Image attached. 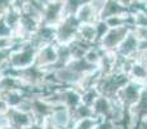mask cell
<instances>
[{
	"label": "cell",
	"mask_w": 147,
	"mask_h": 129,
	"mask_svg": "<svg viewBox=\"0 0 147 129\" xmlns=\"http://www.w3.org/2000/svg\"><path fill=\"white\" fill-rule=\"evenodd\" d=\"M36 49L30 44V41L16 44L14 48L10 51L8 66L14 70L22 71L35 65Z\"/></svg>",
	"instance_id": "1"
},
{
	"label": "cell",
	"mask_w": 147,
	"mask_h": 129,
	"mask_svg": "<svg viewBox=\"0 0 147 129\" xmlns=\"http://www.w3.org/2000/svg\"><path fill=\"white\" fill-rule=\"evenodd\" d=\"M80 23L75 16H66L62 22L56 27V43L62 45H69L78 38V31Z\"/></svg>",
	"instance_id": "2"
},
{
	"label": "cell",
	"mask_w": 147,
	"mask_h": 129,
	"mask_svg": "<svg viewBox=\"0 0 147 129\" xmlns=\"http://www.w3.org/2000/svg\"><path fill=\"white\" fill-rule=\"evenodd\" d=\"M130 31H133V28L128 27V26L117 27V28H109V31L105 34V36L99 40V43L97 45H99V48L103 52L116 53L117 48L124 41V39L127 38V35Z\"/></svg>",
	"instance_id": "3"
},
{
	"label": "cell",
	"mask_w": 147,
	"mask_h": 129,
	"mask_svg": "<svg viewBox=\"0 0 147 129\" xmlns=\"http://www.w3.org/2000/svg\"><path fill=\"white\" fill-rule=\"evenodd\" d=\"M146 88V85L137 81L129 80L121 89L119 91V93L116 94V98L123 106L127 110H130L141 98L143 89Z\"/></svg>",
	"instance_id": "4"
},
{
	"label": "cell",
	"mask_w": 147,
	"mask_h": 129,
	"mask_svg": "<svg viewBox=\"0 0 147 129\" xmlns=\"http://www.w3.org/2000/svg\"><path fill=\"white\" fill-rule=\"evenodd\" d=\"M65 17H66L65 1H62V0L45 1V7H44L43 10V18H41V25L57 27Z\"/></svg>",
	"instance_id": "5"
},
{
	"label": "cell",
	"mask_w": 147,
	"mask_h": 129,
	"mask_svg": "<svg viewBox=\"0 0 147 129\" xmlns=\"http://www.w3.org/2000/svg\"><path fill=\"white\" fill-rule=\"evenodd\" d=\"M57 62H58V56H57V44L56 43L44 45L43 48L36 51L35 66L41 68L43 71L54 70L57 66Z\"/></svg>",
	"instance_id": "6"
},
{
	"label": "cell",
	"mask_w": 147,
	"mask_h": 129,
	"mask_svg": "<svg viewBox=\"0 0 147 129\" xmlns=\"http://www.w3.org/2000/svg\"><path fill=\"white\" fill-rule=\"evenodd\" d=\"M140 53V40L136 36V34L133 31H130L127 35V38L124 39L120 47L117 48L116 54L123 58H132L136 59L137 58V54Z\"/></svg>",
	"instance_id": "7"
},
{
	"label": "cell",
	"mask_w": 147,
	"mask_h": 129,
	"mask_svg": "<svg viewBox=\"0 0 147 129\" xmlns=\"http://www.w3.org/2000/svg\"><path fill=\"white\" fill-rule=\"evenodd\" d=\"M51 120L57 125L59 129H71L72 127V114L71 110L67 109L65 105H57L52 107Z\"/></svg>",
	"instance_id": "8"
},
{
	"label": "cell",
	"mask_w": 147,
	"mask_h": 129,
	"mask_svg": "<svg viewBox=\"0 0 147 129\" xmlns=\"http://www.w3.org/2000/svg\"><path fill=\"white\" fill-rule=\"evenodd\" d=\"M75 17L80 25H96L101 20L99 13L93 8L90 1H84V4L76 12Z\"/></svg>",
	"instance_id": "9"
},
{
	"label": "cell",
	"mask_w": 147,
	"mask_h": 129,
	"mask_svg": "<svg viewBox=\"0 0 147 129\" xmlns=\"http://www.w3.org/2000/svg\"><path fill=\"white\" fill-rule=\"evenodd\" d=\"M93 115L98 120H111L112 112V102L111 98H107L105 96H99L98 99L92 106Z\"/></svg>",
	"instance_id": "10"
},
{
	"label": "cell",
	"mask_w": 147,
	"mask_h": 129,
	"mask_svg": "<svg viewBox=\"0 0 147 129\" xmlns=\"http://www.w3.org/2000/svg\"><path fill=\"white\" fill-rule=\"evenodd\" d=\"M7 114L13 129H27L32 123H35L32 114H25L16 109H9Z\"/></svg>",
	"instance_id": "11"
},
{
	"label": "cell",
	"mask_w": 147,
	"mask_h": 129,
	"mask_svg": "<svg viewBox=\"0 0 147 129\" xmlns=\"http://www.w3.org/2000/svg\"><path fill=\"white\" fill-rule=\"evenodd\" d=\"M61 97L62 105H65L71 111L81 103V93L76 88H72V86L71 88H62Z\"/></svg>",
	"instance_id": "12"
},
{
	"label": "cell",
	"mask_w": 147,
	"mask_h": 129,
	"mask_svg": "<svg viewBox=\"0 0 147 129\" xmlns=\"http://www.w3.org/2000/svg\"><path fill=\"white\" fill-rule=\"evenodd\" d=\"M127 12L128 9L124 7L123 1H119V0H106L105 1V8L101 13V20H106V18L114 17V16H121Z\"/></svg>",
	"instance_id": "13"
},
{
	"label": "cell",
	"mask_w": 147,
	"mask_h": 129,
	"mask_svg": "<svg viewBox=\"0 0 147 129\" xmlns=\"http://www.w3.org/2000/svg\"><path fill=\"white\" fill-rule=\"evenodd\" d=\"M0 98L7 103L9 109H16L20 106V103L26 98V93L23 89L21 91H12V92H4L0 93Z\"/></svg>",
	"instance_id": "14"
},
{
	"label": "cell",
	"mask_w": 147,
	"mask_h": 129,
	"mask_svg": "<svg viewBox=\"0 0 147 129\" xmlns=\"http://www.w3.org/2000/svg\"><path fill=\"white\" fill-rule=\"evenodd\" d=\"M25 89L22 80L14 76L9 75H3V78L0 79V93L4 92H12V91H21Z\"/></svg>",
	"instance_id": "15"
},
{
	"label": "cell",
	"mask_w": 147,
	"mask_h": 129,
	"mask_svg": "<svg viewBox=\"0 0 147 129\" xmlns=\"http://www.w3.org/2000/svg\"><path fill=\"white\" fill-rule=\"evenodd\" d=\"M78 39L90 44V45H97V31L94 25H80L78 31Z\"/></svg>",
	"instance_id": "16"
},
{
	"label": "cell",
	"mask_w": 147,
	"mask_h": 129,
	"mask_svg": "<svg viewBox=\"0 0 147 129\" xmlns=\"http://www.w3.org/2000/svg\"><path fill=\"white\" fill-rule=\"evenodd\" d=\"M103 53L105 52L99 48V45H92L89 48V51L85 53L84 56V59H85L88 63L96 66V67H99L102 62V57H103Z\"/></svg>",
	"instance_id": "17"
},
{
	"label": "cell",
	"mask_w": 147,
	"mask_h": 129,
	"mask_svg": "<svg viewBox=\"0 0 147 129\" xmlns=\"http://www.w3.org/2000/svg\"><path fill=\"white\" fill-rule=\"evenodd\" d=\"M99 96H101V94H99L98 89H97L96 86L84 89V91L81 92V103L85 105V106L92 107L94 105V102L98 99Z\"/></svg>",
	"instance_id": "18"
},
{
	"label": "cell",
	"mask_w": 147,
	"mask_h": 129,
	"mask_svg": "<svg viewBox=\"0 0 147 129\" xmlns=\"http://www.w3.org/2000/svg\"><path fill=\"white\" fill-rule=\"evenodd\" d=\"M72 114V120L76 122V120H81V119H89V118H94L93 115V110L92 107L85 106V105L80 103L76 109H74L71 111Z\"/></svg>",
	"instance_id": "19"
},
{
	"label": "cell",
	"mask_w": 147,
	"mask_h": 129,
	"mask_svg": "<svg viewBox=\"0 0 147 129\" xmlns=\"http://www.w3.org/2000/svg\"><path fill=\"white\" fill-rule=\"evenodd\" d=\"M21 17H22V14L18 13V12H16V10L12 9V7H10V9L3 16V20H4V22L7 23V26L10 28V30H14V28L20 25Z\"/></svg>",
	"instance_id": "20"
},
{
	"label": "cell",
	"mask_w": 147,
	"mask_h": 129,
	"mask_svg": "<svg viewBox=\"0 0 147 129\" xmlns=\"http://www.w3.org/2000/svg\"><path fill=\"white\" fill-rule=\"evenodd\" d=\"M99 120L96 118H89V119L76 120L72 123L71 129H96Z\"/></svg>",
	"instance_id": "21"
},
{
	"label": "cell",
	"mask_w": 147,
	"mask_h": 129,
	"mask_svg": "<svg viewBox=\"0 0 147 129\" xmlns=\"http://www.w3.org/2000/svg\"><path fill=\"white\" fill-rule=\"evenodd\" d=\"M133 16V26L134 28H146L147 27V12L137 13Z\"/></svg>",
	"instance_id": "22"
},
{
	"label": "cell",
	"mask_w": 147,
	"mask_h": 129,
	"mask_svg": "<svg viewBox=\"0 0 147 129\" xmlns=\"http://www.w3.org/2000/svg\"><path fill=\"white\" fill-rule=\"evenodd\" d=\"M12 35V30L7 26V23L4 22L3 17H0V38H4V36H10Z\"/></svg>",
	"instance_id": "23"
},
{
	"label": "cell",
	"mask_w": 147,
	"mask_h": 129,
	"mask_svg": "<svg viewBox=\"0 0 147 129\" xmlns=\"http://www.w3.org/2000/svg\"><path fill=\"white\" fill-rule=\"evenodd\" d=\"M96 129H116V127L111 120H99Z\"/></svg>",
	"instance_id": "24"
},
{
	"label": "cell",
	"mask_w": 147,
	"mask_h": 129,
	"mask_svg": "<svg viewBox=\"0 0 147 129\" xmlns=\"http://www.w3.org/2000/svg\"><path fill=\"white\" fill-rule=\"evenodd\" d=\"M9 53L8 51H0V68H4L8 66V59H9Z\"/></svg>",
	"instance_id": "25"
},
{
	"label": "cell",
	"mask_w": 147,
	"mask_h": 129,
	"mask_svg": "<svg viewBox=\"0 0 147 129\" xmlns=\"http://www.w3.org/2000/svg\"><path fill=\"white\" fill-rule=\"evenodd\" d=\"M10 120L8 118V114H0V129H7V128H10Z\"/></svg>",
	"instance_id": "26"
},
{
	"label": "cell",
	"mask_w": 147,
	"mask_h": 129,
	"mask_svg": "<svg viewBox=\"0 0 147 129\" xmlns=\"http://www.w3.org/2000/svg\"><path fill=\"white\" fill-rule=\"evenodd\" d=\"M41 125H43V129H59L56 124H54L53 122H52L51 118H49V116H48V118H45V119L43 120Z\"/></svg>",
	"instance_id": "27"
},
{
	"label": "cell",
	"mask_w": 147,
	"mask_h": 129,
	"mask_svg": "<svg viewBox=\"0 0 147 129\" xmlns=\"http://www.w3.org/2000/svg\"><path fill=\"white\" fill-rule=\"evenodd\" d=\"M137 129H147V118H143L142 120H140Z\"/></svg>",
	"instance_id": "28"
},
{
	"label": "cell",
	"mask_w": 147,
	"mask_h": 129,
	"mask_svg": "<svg viewBox=\"0 0 147 129\" xmlns=\"http://www.w3.org/2000/svg\"><path fill=\"white\" fill-rule=\"evenodd\" d=\"M27 129H43V125L41 123H32Z\"/></svg>",
	"instance_id": "29"
},
{
	"label": "cell",
	"mask_w": 147,
	"mask_h": 129,
	"mask_svg": "<svg viewBox=\"0 0 147 129\" xmlns=\"http://www.w3.org/2000/svg\"><path fill=\"white\" fill-rule=\"evenodd\" d=\"M1 78H3V70L0 68V79H1Z\"/></svg>",
	"instance_id": "30"
},
{
	"label": "cell",
	"mask_w": 147,
	"mask_h": 129,
	"mask_svg": "<svg viewBox=\"0 0 147 129\" xmlns=\"http://www.w3.org/2000/svg\"><path fill=\"white\" fill-rule=\"evenodd\" d=\"M7 129H13V128H12V127H10V128H7Z\"/></svg>",
	"instance_id": "31"
},
{
	"label": "cell",
	"mask_w": 147,
	"mask_h": 129,
	"mask_svg": "<svg viewBox=\"0 0 147 129\" xmlns=\"http://www.w3.org/2000/svg\"><path fill=\"white\" fill-rule=\"evenodd\" d=\"M146 89H147V85H146Z\"/></svg>",
	"instance_id": "32"
}]
</instances>
